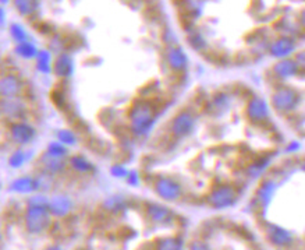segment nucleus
Masks as SVG:
<instances>
[{
    "label": "nucleus",
    "mask_w": 305,
    "mask_h": 250,
    "mask_svg": "<svg viewBox=\"0 0 305 250\" xmlns=\"http://www.w3.org/2000/svg\"><path fill=\"white\" fill-rule=\"evenodd\" d=\"M52 217L48 205H28L25 211V228L34 235L44 234L52 224Z\"/></svg>",
    "instance_id": "1"
},
{
    "label": "nucleus",
    "mask_w": 305,
    "mask_h": 250,
    "mask_svg": "<svg viewBox=\"0 0 305 250\" xmlns=\"http://www.w3.org/2000/svg\"><path fill=\"white\" fill-rule=\"evenodd\" d=\"M11 139L20 145H25L34 140L35 129L27 122H17L10 129Z\"/></svg>",
    "instance_id": "2"
},
{
    "label": "nucleus",
    "mask_w": 305,
    "mask_h": 250,
    "mask_svg": "<svg viewBox=\"0 0 305 250\" xmlns=\"http://www.w3.org/2000/svg\"><path fill=\"white\" fill-rule=\"evenodd\" d=\"M71 208H73V201L67 196L57 195L49 200L50 214L53 217H57V218L66 217L71 211Z\"/></svg>",
    "instance_id": "3"
},
{
    "label": "nucleus",
    "mask_w": 305,
    "mask_h": 250,
    "mask_svg": "<svg viewBox=\"0 0 305 250\" xmlns=\"http://www.w3.org/2000/svg\"><path fill=\"white\" fill-rule=\"evenodd\" d=\"M21 90L23 84L15 75H6L0 79V98H15Z\"/></svg>",
    "instance_id": "4"
},
{
    "label": "nucleus",
    "mask_w": 305,
    "mask_h": 250,
    "mask_svg": "<svg viewBox=\"0 0 305 250\" xmlns=\"http://www.w3.org/2000/svg\"><path fill=\"white\" fill-rule=\"evenodd\" d=\"M40 164H42V168L48 175H59L67 166V162L64 158L50 155L49 152H45L40 157Z\"/></svg>",
    "instance_id": "5"
},
{
    "label": "nucleus",
    "mask_w": 305,
    "mask_h": 250,
    "mask_svg": "<svg viewBox=\"0 0 305 250\" xmlns=\"http://www.w3.org/2000/svg\"><path fill=\"white\" fill-rule=\"evenodd\" d=\"M0 112L10 119H20L24 113V105L17 98H3L0 101Z\"/></svg>",
    "instance_id": "6"
},
{
    "label": "nucleus",
    "mask_w": 305,
    "mask_h": 250,
    "mask_svg": "<svg viewBox=\"0 0 305 250\" xmlns=\"http://www.w3.org/2000/svg\"><path fill=\"white\" fill-rule=\"evenodd\" d=\"M73 70L74 65L70 55L62 53V55H59L54 59L52 71H53L57 77H60V79H67V77H70V75L73 74Z\"/></svg>",
    "instance_id": "7"
},
{
    "label": "nucleus",
    "mask_w": 305,
    "mask_h": 250,
    "mask_svg": "<svg viewBox=\"0 0 305 250\" xmlns=\"http://www.w3.org/2000/svg\"><path fill=\"white\" fill-rule=\"evenodd\" d=\"M10 189L13 191L21 193V195H28L35 190H39V183L36 178H30V176H24L20 179H15L11 183Z\"/></svg>",
    "instance_id": "8"
},
{
    "label": "nucleus",
    "mask_w": 305,
    "mask_h": 250,
    "mask_svg": "<svg viewBox=\"0 0 305 250\" xmlns=\"http://www.w3.org/2000/svg\"><path fill=\"white\" fill-rule=\"evenodd\" d=\"M158 193L165 199L174 200L180 195V187L174 182L169 179H162L158 183Z\"/></svg>",
    "instance_id": "9"
},
{
    "label": "nucleus",
    "mask_w": 305,
    "mask_h": 250,
    "mask_svg": "<svg viewBox=\"0 0 305 250\" xmlns=\"http://www.w3.org/2000/svg\"><path fill=\"white\" fill-rule=\"evenodd\" d=\"M36 69L44 73V74H49L52 73L53 69V59H52V53L49 50H38V55H36Z\"/></svg>",
    "instance_id": "10"
},
{
    "label": "nucleus",
    "mask_w": 305,
    "mask_h": 250,
    "mask_svg": "<svg viewBox=\"0 0 305 250\" xmlns=\"http://www.w3.org/2000/svg\"><path fill=\"white\" fill-rule=\"evenodd\" d=\"M14 7L21 15L28 17L38 10V0H14Z\"/></svg>",
    "instance_id": "11"
},
{
    "label": "nucleus",
    "mask_w": 305,
    "mask_h": 250,
    "mask_svg": "<svg viewBox=\"0 0 305 250\" xmlns=\"http://www.w3.org/2000/svg\"><path fill=\"white\" fill-rule=\"evenodd\" d=\"M15 53L24 59H34L38 55V49L35 48L34 44H31L28 41H24V42H18L17 46H15Z\"/></svg>",
    "instance_id": "12"
},
{
    "label": "nucleus",
    "mask_w": 305,
    "mask_h": 250,
    "mask_svg": "<svg viewBox=\"0 0 305 250\" xmlns=\"http://www.w3.org/2000/svg\"><path fill=\"white\" fill-rule=\"evenodd\" d=\"M192 126V120L188 115H180L177 119L174 120L173 123V130L176 134H187L188 131L191 130Z\"/></svg>",
    "instance_id": "13"
},
{
    "label": "nucleus",
    "mask_w": 305,
    "mask_h": 250,
    "mask_svg": "<svg viewBox=\"0 0 305 250\" xmlns=\"http://www.w3.org/2000/svg\"><path fill=\"white\" fill-rule=\"evenodd\" d=\"M70 166H73V169H75L77 172H81V174H85V172H89L92 169V164L83 155L71 157L70 158Z\"/></svg>",
    "instance_id": "14"
},
{
    "label": "nucleus",
    "mask_w": 305,
    "mask_h": 250,
    "mask_svg": "<svg viewBox=\"0 0 305 250\" xmlns=\"http://www.w3.org/2000/svg\"><path fill=\"white\" fill-rule=\"evenodd\" d=\"M46 152H49L50 155H54V157H60V158H66L69 151H67V145L60 143V141H53L48 145V150Z\"/></svg>",
    "instance_id": "15"
},
{
    "label": "nucleus",
    "mask_w": 305,
    "mask_h": 250,
    "mask_svg": "<svg viewBox=\"0 0 305 250\" xmlns=\"http://www.w3.org/2000/svg\"><path fill=\"white\" fill-rule=\"evenodd\" d=\"M169 62L174 69H181L186 65V56L182 55L178 49H173L169 55Z\"/></svg>",
    "instance_id": "16"
},
{
    "label": "nucleus",
    "mask_w": 305,
    "mask_h": 250,
    "mask_svg": "<svg viewBox=\"0 0 305 250\" xmlns=\"http://www.w3.org/2000/svg\"><path fill=\"white\" fill-rule=\"evenodd\" d=\"M27 160H28L27 152H24V151H15L14 154L10 157L9 164H10V166H13V168H20V166H23L25 162H27Z\"/></svg>",
    "instance_id": "17"
},
{
    "label": "nucleus",
    "mask_w": 305,
    "mask_h": 250,
    "mask_svg": "<svg viewBox=\"0 0 305 250\" xmlns=\"http://www.w3.org/2000/svg\"><path fill=\"white\" fill-rule=\"evenodd\" d=\"M11 36L14 38V41L18 44V42H24L28 38V34L25 32V30L21 27L20 24H13L10 28Z\"/></svg>",
    "instance_id": "18"
},
{
    "label": "nucleus",
    "mask_w": 305,
    "mask_h": 250,
    "mask_svg": "<svg viewBox=\"0 0 305 250\" xmlns=\"http://www.w3.org/2000/svg\"><path fill=\"white\" fill-rule=\"evenodd\" d=\"M57 137H59L60 143H63L66 145H74L75 144V141H77V137L74 134L71 130H60L57 133Z\"/></svg>",
    "instance_id": "19"
},
{
    "label": "nucleus",
    "mask_w": 305,
    "mask_h": 250,
    "mask_svg": "<svg viewBox=\"0 0 305 250\" xmlns=\"http://www.w3.org/2000/svg\"><path fill=\"white\" fill-rule=\"evenodd\" d=\"M112 174L120 178V176L126 175V170L121 169V168H118V166H116V168H113V169H112Z\"/></svg>",
    "instance_id": "20"
},
{
    "label": "nucleus",
    "mask_w": 305,
    "mask_h": 250,
    "mask_svg": "<svg viewBox=\"0 0 305 250\" xmlns=\"http://www.w3.org/2000/svg\"><path fill=\"white\" fill-rule=\"evenodd\" d=\"M3 23H5V13L0 9V25H3Z\"/></svg>",
    "instance_id": "21"
},
{
    "label": "nucleus",
    "mask_w": 305,
    "mask_h": 250,
    "mask_svg": "<svg viewBox=\"0 0 305 250\" xmlns=\"http://www.w3.org/2000/svg\"><path fill=\"white\" fill-rule=\"evenodd\" d=\"M0 2H2V3H7L9 0H0Z\"/></svg>",
    "instance_id": "22"
}]
</instances>
